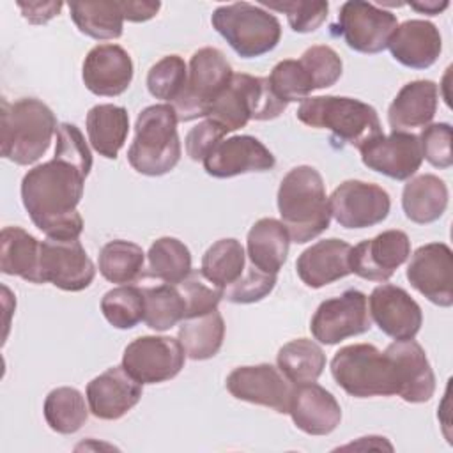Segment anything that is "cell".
Wrapping results in <instances>:
<instances>
[{"label": "cell", "mask_w": 453, "mask_h": 453, "mask_svg": "<svg viewBox=\"0 0 453 453\" xmlns=\"http://www.w3.org/2000/svg\"><path fill=\"white\" fill-rule=\"evenodd\" d=\"M85 175L67 161L53 157L28 170L21 180V202L32 223L51 239H78L83 218L78 203Z\"/></svg>", "instance_id": "obj_1"}, {"label": "cell", "mask_w": 453, "mask_h": 453, "mask_svg": "<svg viewBox=\"0 0 453 453\" xmlns=\"http://www.w3.org/2000/svg\"><path fill=\"white\" fill-rule=\"evenodd\" d=\"M278 212L290 241L304 244L329 228L331 207L319 170L296 166L281 179L276 195Z\"/></svg>", "instance_id": "obj_2"}, {"label": "cell", "mask_w": 453, "mask_h": 453, "mask_svg": "<svg viewBox=\"0 0 453 453\" xmlns=\"http://www.w3.org/2000/svg\"><path fill=\"white\" fill-rule=\"evenodd\" d=\"M57 129L55 113L46 103L35 97L14 103L2 99L0 152L5 159L19 166L35 163L48 150Z\"/></svg>", "instance_id": "obj_3"}, {"label": "cell", "mask_w": 453, "mask_h": 453, "mask_svg": "<svg viewBox=\"0 0 453 453\" xmlns=\"http://www.w3.org/2000/svg\"><path fill=\"white\" fill-rule=\"evenodd\" d=\"M297 119L317 129H329L340 145L361 149L382 134L377 110L368 103L343 96L306 97L297 108Z\"/></svg>", "instance_id": "obj_4"}, {"label": "cell", "mask_w": 453, "mask_h": 453, "mask_svg": "<svg viewBox=\"0 0 453 453\" xmlns=\"http://www.w3.org/2000/svg\"><path fill=\"white\" fill-rule=\"evenodd\" d=\"M177 115L172 104L161 103L140 111L127 161L142 175L159 177L172 172L180 159Z\"/></svg>", "instance_id": "obj_5"}, {"label": "cell", "mask_w": 453, "mask_h": 453, "mask_svg": "<svg viewBox=\"0 0 453 453\" xmlns=\"http://www.w3.org/2000/svg\"><path fill=\"white\" fill-rule=\"evenodd\" d=\"M331 375L347 395L356 398L398 393V379L391 357L372 343L342 347L331 359Z\"/></svg>", "instance_id": "obj_6"}, {"label": "cell", "mask_w": 453, "mask_h": 453, "mask_svg": "<svg viewBox=\"0 0 453 453\" xmlns=\"http://www.w3.org/2000/svg\"><path fill=\"white\" fill-rule=\"evenodd\" d=\"M212 28L242 58H257L273 51L281 39V25L262 5L234 2L219 5L211 16Z\"/></svg>", "instance_id": "obj_7"}, {"label": "cell", "mask_w": 453, "mask_h": 453, "mask_svg": "<svg viewBox=\"0 0 453 453\" xmlns=\"http://www.w3.org/2000/svg\"><path fill=\"white\" fill-rule=\"evenodd\" d=\"M287 108L269 85L267 78L234 74L226 88L212 103L207 119H212L226 133L244 127L250 120H273Z\"/></svg>", "instance_id": "obj_8"}, {"label": "cell", "mask_w": 453, "mask_h": 453, "mask_svg": "<svg viewBox=\"0 0 453 453\" xmlns=\"http://www.w3.org/2000/svg\"><path fill=\"white\" fill-rule=\"evenodd\" d=\"M234 73L226 57L218 48H200L193 53L182 94L172 104L179 122L207 117L212 103L226 88Z\"/></svg>", "instance_id": "obj_9"}, {"label": "cell", "mask_w": 453, "mask_h": 453, "mask_svg": "<svg viewBox=\"0 0 453 453\" xmlns=\"http://www.w3.org/2000/svg\"><path fill=\"white\" fill-rule=\"evenodd\" d=\"M398 27L396 16L365 0H349L338 11L333 34L340 35L347 46L357 53H380L388 48Z\"/></svg>", "instance_id": "obj_10"}, {"label": "cell", "mask_w": 453, "mask_h": 453, "mask_svg": "<svg viewBox=\"0 0 453 453\" xmlns=\"http://www.w3.org/2000/svg\"><path fill=\"white\" fill-rule=\"evenodd\" d=\"M370 327L368 297L357 288H349L336 297L322 301L310 322L313 338L324 345L340 343L370 331Z\"/></svg>", "instance_id": "obj_11"}, {"label": "cell", "mask_w": 453, "mask_h": 453, "mask_svg": "<svg viewBox=\"0 0 453 453\" xmlns=\"http://www.w3.org/2000/svg\"><path fill=\"white\" fill-rule=\"evenodd\" d=\"M96 267L78 239H51L39 248V283H53L65 292L90 287Z\"/></svg>", "instance_id": "obj_12"}, {"label": "cell", "mask_w": 453, "mask_h": 453, "mask_svg": "<svg viewBox=\"0 0 453 453\" xmlns=\"http://www.w3.org/2000/svg\"><path fill=\"white\" fill-rule=\"evenodd\" d=\"M186 361L179 340L172 336H140L122 354L124 370L143 384H159L173 379Z\"/></svg>", "instance_id": "obj_13"}, {"label": "cell", "mask_w": 453, "mask_h": 453, "mask_svg": "<svg viewBox=\"0 0 453 453\" xmlns=\"http://www.w3.org/2000/svg\"><path fill=\"white\" fill-rule=\"evenodd\" d=\"M331 216L343 228H368L382 223L391 209L389 193L373 182L343 180L329 196Z\"/></svg>", "instance_id": "obj_14"}, {"label": "cell", "mask_w": 453, "mask_h": 453, "mask_svg": "<svg viewBox=\"0 0 453 453\" xmlns=\"http://www.w3.org/2000/svg\"><path fill=\"white\" fill-rule=\"evenodd\" d=\"M409 283L430 303L449 308L453 304V251L444 242L419 246L409 264Z\"/></svg>", "instance_id": "obj_15"}, {"label": "cell", "mask_w": 453, "mask_h": 453, "mask_svg": "<svg viewBox=\"0 0 453 453\" xmlns=\"http://www.w3.org/2000/svg\"><path fill=\"white\" fill-rule=\"evenodd\" d=\"M226 391L242 402L288 414L292 386L285 375L269 363L237 366L226 377Z\"/></svg>", "instance_id": "obj_16"}, {"label": "cell", "mask_w": 453, "mask_h": 453, "mask_svg": "<svg viewBox=\"0 0 453 453\" xmlns=\"http://www.w3.org/2000/svg\"><path fill=\"white\" fill-rule=\"evenodd\" d=\"M359 152L366 168L395 180L411 179L423 163L419 138L407 131L380 134L365 143Z\"/></svg>", "instance_id": "obj_17"}, {"label": "cell", "mask_w": 453, "mask_h": 453, "mask_svg": "<svg viewBox=\"0 0 453 453\" xmlns=\"http://www.w3.org/2000/svg\"><path fill=\"white\" fill-rule=\"evenodd\" d=\"M411 241L402 230H384L350 250V269L368 281H388L409 258Z\"/></svg>", "instance_id": "obj_18"}, {"label": "cell", "mask_w": 453, "mask_h": 453, "mask_svg": "<svg viewBox=\"0 0 453 453\" xmlns=\"http://www.w3.org/2000/svg\"><path fill=\"white\" fill-rule=\"evenodd\" d=\"M370 317L393 340L414 338L423 324L421 306L402 287L382 283L368 297Z\"/></svg>", "instance_id": "obj_19"}, {"label": "cell", "mask_w": 453, "mask_h": 453, "mask_svg": "<svg viewBox=\"0 0 453 453\" xmlns=\"http://www.w3.org/2000/svg\"><path fill=\"white\" fill-rule=\"evenodd\" d=\"M202 163L211 177L228 179L242 173L273 170L276 159L258 138L239 134L221 140Z\"/></svg>", "instance_id": "obj_20"}, {"label": "cell", "mask_w": 453, "mask_h": 453, "mask_svg": "<svg viewBox=\"0 0 453 453\" xmlns=\"http://www.w3.org/2000/svg\"><path fill=\"white\" fill-rule=\"evenodd\" d=\"M133 60L129 53L119 44L94 46L81 65V78L85 87L103 97H115L124 94L133 81Z\"/></svg>", "instance_id": "obj_21"}, {"label": "cell", "mask_w": 453, "mask_h": 453, "mask_svg": "<svg viewBox=\"0 0 453 453\" xmlns=\"http://www.w3.org/2000/svg\"><path fill=\"white\" fill-rule=\"evenodd\" d=\"M396 370L398 396L409 403L428 402L435 393V375L423 347L411 340H395L384 350Z\"/></svg>", "instance_id": "obj_22"}, {"label": "cell", "mask_w": 453, "mask_h": 453, "mask_svg": "<svg viewBox=\"0 0 453 453\" xmlns=\"http://www.w3.org/2000/svg\"><path fill=\"white\" fill-rule=\"evenodd\" d=\"M142 384L134 380L124 366H111L87 384V402L90 412L106 421L120 419L142 398Z\"/></svg>", "instance_id": "obj_23"}, {"label": "cell", "mask_w": 453, "mask_h": 453, "mask_svg": "<svg viewBox=\"0 0 453 453\" xmlns=\"http://www.w3.org/2000/svg\"><path fill=\"white\" fill-rule=\"evenodd\" d=\"M288 414L294 425L308 435H327L342 421L338 400L317 382L296 384L292 388Z\"/></svg>", "instance_id": "obj_24"}, {"label": "cell", "mask_w": 453, "mask_h": 453, "mask_svg": "<svg viewBox=\"0 0 453 453\" xmlns=\"http://www.w3.org/2000/svg\"><path fill=\"white\" fill-rule=\"evenodd\" d=\"M350 250L349 242L336 237L319 241L299 255L296 262L297 276L310 288H322L342 280L352 273Z\"/></svg>", "instance_id": "obj_25"}, {"label": "cell", "mask_w": 453, "mask_h": 453, "mask_svg": "<svg viewBox=\"0 0 453 453\" xmlns=\"http://www.w3.org/2000/svg\"><path fill=\"white\" fill-rule=\"evenodd\" d=\"M388 48L398 64L411 69H428L442 51V39L434 23L407 19L396 27Z\"/></svg>", "instance_id": "obj_26"}, {"label": "cell", "mask_w": 453, "mask_h": 453, "mask_svg": "<svg viewBox=\"0 0 453 453\" xmlns=\"http://www.w3.org/2000/svg\"><path fill=\"white\" fill-rule=\"evenodd\" d=\"M439 88L432 80H414L405 83L388 108V122L393 131H411L425 127L435 117Z\"/></svg>", "instance_id": "obj_27"}, {"label": "cell", "mask_w": 453, "mask_h": 453, "mask_svg": "<svg viewBox=\"0 0 453 453\" xmlns=\"http://www.w3.org/2000/svg\"><path fill=\"white\" fill-rule=\"evenodd\" d=\"M290 235L281 221L262 218L255 221L246 237V255L257 269L276 274L287 262Z\"/></svg>", "instance_id": "obj_28"}, {"label": "cell", "mask_w": 453, "mask_h": 453, "mask_svg": "<svg viewBox=\"0 0 453 453\" xmlns=\"http://www.w3.org/2000/svg\"><path fill=\"white\" fill-rule=\"evenodd\" d=\"M448 198L446 182L434 173H423L403 186L402 209L412 223L428 225L446 212Z\"/></svg>", "instance_id": "obj_29"}, {"label": "cell", "mask_w": 453, "mask_h": 453, "mask_svg": "<svg viewBox=\"0 0 453 453\" xmlns=\"http://www.w3.org/2000/svg\"><path fill=\"white\" fill-rule=\"evenodd\" d=\"M85 126L92 149L106 159H115L129 133V115L124 106L96 104L88 110Z\"/></svg>", "instance_id": "obj_30"}, {"label": "cell", "mask_w": 453, "mask_h": 453, "mask_svg": "<svg viewBox=\"0 0 453 453\" xmlns=\"http://www.w3.org/2000/svg\"><path fill=\"white\" fill-rule=\"evenodd\" d=\"M41 242L19 226H4L0 232V271L39 283Z\"/></svg>", "instance_id": "obj_31"}, {"label": "cell", "mask_w": 453, "mask_h": 453, "mask_svg": "<svg viewBox=\"0 0 453 453\" xmlns=\"http://www.w3.org/2000/svg\"><path fill=\"white\" fill-rule=\"evenodd\" d=\"M177 340L186 356L193 361L214 357L225 340V320L218 310L184 319L179 326Z\"/></svg>", "instance_id": "obj_32"}, {"label": "cell", "mask_w": 453, "mask_h": 453, "mask_svg": "<svg viewBox=\"0 0 453 453\" xmlns=\"http://www.w3.org/2000/svg\"><path fill=\"white\" fill-rule=\"evenodd\" d=\"M276 365L285 379L294 386L315 382L326 368V354L315 342L308 338H296L278 350Z\"/></svg>", "instance_id": "obj_33"}, {"label": "cell", "mask_w": 453, "mask_h": 453, "mask_svg": "<svg viewBox=\"0 0 453 453\" xmlns=\"http://www.w3.org/2000/svg\"><path fill=\"white\" fill-rule=\"evenodd\" d=\"M97 265L101 276L110 283L131 285L143 276L145 253L136 242L113 239L101 248Z\"/></svg>", "instance_id": "obj_34"}, {"label": "cell", "mask_w": 453, "mask_h": 453, "mask_svg": "<svg viewBox=\"0 0 453 453\" xmlns=\"http://www.w3.org/2000/svg\"><path fill=\"white\" fill-rule=\"evenodd\" d=\"M71 19L78 30L92 39H119L122 35L124 16L119 2H71Z\"/></svg>", "instance_id": "obj_35"}, {"label": "cell", "mask_w": 453, "mask_h": 453, "mask_svg": "<svg viewBox=\"0 0 453 453\" xmlns=\"http://www.w3.org/2000/svg\"><path fill=\"white\" fill-rule=\"evenodd\" d=\"M246 251L242 244L234 237H225L216 241L202 257L200 273L207 281L218 288H226L241 278L244 273Z\"/></svg>", "instance_id": "obj_36"}, {"label": "cell", "mask_w": 453, "mask_h": 453, "mask_svg": "<svg viewBox=\"0 0 453 453\" xmlns=\"http://www.w3.org/2000/svg\"><path fill=\"white\" fill-rule=\"evenodd\" d=\"M191 273V251L175 237L156 239L147 253V276L179 285Z\"/></svg>", "instance_id": "obj_37"}, {"label": "cell", "mask_w": 453, "mask_h": 453, "mask_svg": "<svg viewBox=\"0 0 453 453\" xmlns=\"http://www.w3.org/2000/svg\"><path fill=\"white\" fill-rule=\"evenodd\" d=\"M88 411L90 409L87 407L83 395L76 388L69 386L51 389L42 405L48 426L62 435L78 432L85 425Z\"/></svg>", "instance_id": "obj_38"}, {"label": "cell", "mask_w": 453, "mask_h": 453, "mask_svg": "<svg viewBox=\"0 0 453 453\" xmlns=\"http://www.w3.org/2000/svg\"><path fill=\"white\" fill-rule=\"evenodd\" d=\"M145 301L143 322L154 331L172 329L186 319V303L177 285L161 283L142 288Z\"/></svg>", "instance_id": "obj_39"}, {"label": "cell", "mask_w": 453, "mask_h": 453, "mask_svg": "<svg viewBox=\"0 0 453 453\" xmlns=\"http://www.w3.org/2000/svg\"><path fill=\"white\" fill-rule=\"evenodd\" d=\"M104 319L117 329H131L143 320V292L133 285H120L108 290L101 299Z\"/></svg>", "instance_id": "obj_40"}, {"label": "cell", "mask_w": 453, "mask_h": 453, "mask_svg": "<svg viewBox=\"0 0 453 453\" xmlns=\"http://www.w3.org/2000/svg\"><path fill=\"white\" fill-rule=\"evenodd\" d=\"M188 65L179 55H166L147 73V90L152 97L173 104L184 90Z\"/></svg>", "instance_id": "obj_41"}, {"label": "cell", "mask_w": 453, "mask_h": 453, "mask_svg": "<svg viewBox=\"0 0 453 453\" xmlns=\"http://www.w3.org/2000/svg\"><path fill=\"white\" fill-rule=\"evenodd\" d=\"M267 80H269V85L274 90V94L287 104L294 103V101H304L315 90L313 83H311L308 73L304 71V67L301 65V62L292 60V58L278 62L273 67Z\"/></svg>", "instance_id": "obj_42"}, {"label": "cell", "mask_w": 453, "mask_h": 453, "mask_svg": "<svg viewBox=\"0 0 453 453\" xmlns=\"http://www.w3.org/2000/svg\"><path fill=\"white\" fill-rule=\"evenodd\" d=\"M299 62L308 73L315 90L333 87L340 80L343 71L340 55L331 46H326V44L310 46L301 55Z\"/></svg>", "instance_id": "obj_43"}, {"label": "cell", "mask_w": 453, "mask_h": 453, "mask_svg": "<svg viewBox=\"0 0 453 453\" xmlns=\"http://www.w3.org/2000/svg\"><path fill=\"white\" fill-rule=\"evenodd\" d=\"M264 9L278 11L287 14V21L290 28L297 34L315 32L327 18L329 4L324 0L304 2V0H290V2H262Z\"/></svg>", "instance_id": "obj_44"}, {"label": "cell", "mask_w": 453, "mask_h": 453, "mask_svg": "<svg viewBox=\"0 0 453 453\" xmlns=\"http://www.w3.org/2000/svg\"><path fill=\"white\" fill-rule=\"evenodd\" d=\"M177 287L186 303V319L218 310V304L223 297V288L214 287L203 278L202 273L195 271H191L189 276L182 280Z\"/></svg>", "instance_id": "obj_45"}, {"label": "cell", "mask_w": 453, "mask_h": 453, "mask_svg": "<svg viewBox=\"0 0 453 453\" xmlns=\"http://www.w3.org/2000/svg\"><path fill=\"white\" fill-rule=\"evenodd\" d=\"M276 285V274L264 273L255 265L244 269L241 278L223 290V297L235 304H251L262 301L273 292Z\"/></svg>", "instance_id": "obj_46"}, {"label": "cell", "mask_w": 453, "mask_h": 453, "mask_svg": "<svg viewBox=\"0 0 453 453\" xmlns=\"http://www.w3.org/2000/svg\"><path fill=\"white\" fill-rule=\"evenodd\" d=\"M53 157L71 163L85 177L92 170V154L85 142V136L78 129V126L69 122H62L57 129V147Z\"/></svg>", "instance_id": "obj_47"}, {"label": "cell", "mask_w": 453, "mask_h": 453, "mask_svg": "<svg viewBox=\"0 0 453 453\" xmlns=\"http://www.w3.org/2000/svg\"><path fill=\"white\" fill-rule=\"evenodd\" d=\"M423 157L435 168L446 170L453 165L451 150V126L448 122L428 124L418 136Z\"/></svg>", "instance_id": "obj_48"}, {"label": "cell", "mask_w": 453, "mask_h": 453, "mask_svg": "<svg viewBox=\"0 0 453 453\" xmlns=\"http://www.w3.org/2000/svg\"><path fill=\"white\" fill-rule=\"evenodd\" d=\"M225 134H226L225 127H221L212 119H205L188 131L184 140L186 154L193 161H203L205 156L223 140Z\"/></svg>", "instance_id": "obj_49"}, {"label": "cell", "mask_w": 453, "mask_h": 453, "mask_svg": "<svg viewBox=\"0 0 453 453\" xmlns=\"http://www.w3.org/2000/svg\"><path fill=\"white\" fill-rule=\"evenodd\" d=\"M23 18L32 25H44L51 18L58 16L64 4L62 2H16Z\"/></svg>", "instance_id": "obj_50"}, {"label": "cell", "mask_w": 453, "mask_h": 453, "mask_svg": "<svg viewBox=\"0 0 453 453\" xmlns=\"http://www.w3.org/2000/svg\"><path fill=\"white\" fill-rule=\"evenodd\" d=\"M120 12L124 16V19L133 21V23H143L152 19L157 11L161 9L159 2H134V0H124L119 2Z\"/></svg>", "instance_id": "obj_51"}, {"label": "cell", "mask_w": 453, "mask_h": 453, "mask_svg": "<svg viewBox=\"0 0 453 453\" xmlns=\"http://www.w3.org/2000/svg\"><path fill=\"white\" fill-rule=\"evenodd\" d=\"M414 11L421 12V14H428V16H437L439 12H442L449 4L448 2H437V0H428V2H411L409 4Z\"/></svg>", "instance_id": "obj_52"}]
</instances>
